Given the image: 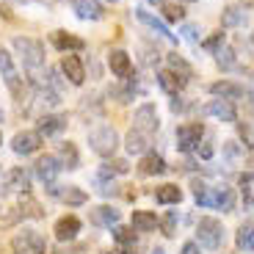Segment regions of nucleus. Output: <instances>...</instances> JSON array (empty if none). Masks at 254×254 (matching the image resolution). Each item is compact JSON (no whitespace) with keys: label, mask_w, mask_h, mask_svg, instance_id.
<instances>
[{"label":"nucleus","mask_w":254,"mask_h":254,"mask_svg":"<svg viewBox=\"0 0 254 254\" xmlns=\"http://www.w3.org/2000/svg\"><path fill=\"white\" fill-rule=\"evenodd\" d=\"M193 199L199 207L224 210V213H232L235 207V193L229 185H207L204 180H193Z\"/></svg>","instance_id":"1"},{"label":"nucleus","mask_w":254,"mask_h":254,"mask_svg":"<svg viewBox=\"0 0 254 254\" xmlns=\"http://www.w3.org/2000/svg\"><path fill=\"white\" fill-rule=\"evenodd\" d=\"M89 146L100 158H114V152L119 149V133L111 125H97L89 130Z\"/></svg>","instance_id":"2"},{"label":"nucleus","mask_w":254,"mask_h":254,"mask_svg":"<svg viewBox=\"0 0 254 254\" xmlns=\"http://www.w3.org/2000/svg\"><path fill=\"white\" fill-rule=\"evenodd\" d=\"M196 243L202 249H210V252L221 249L224 246V224L216 216H202L196 221Z\"/></svg>","instance_id":"3"},{"label":"nucleus","mask_w":254,"mask_h":254,"mask_svg":"<svg viewBox=\"0 0 254 254\" xmlns=\"http://www.w3.org/2000/svg\"><path fill=\"white\" fill-rule=\"evenodd\" d=\"M14 50H17V56L22 58V64H25L31 72L45 66V45H42L39 39L17 36V39H14Z\"/></svg>","instance_id":"4"},{"label":"nucleus","mask_w":254,"mask_h":254,"mask_svg":"<svg viewBox=\"0 0 254 254\" xmlns=\"http://www.w3.org/2000/svg\"><path fill=\"white\" fill-rule=\"evenodd\" d=\"M204 138V125L202 122H185L174 130V141H177V149L180 152H196V146L202 144Z\"/></svg>","instance_id":"5"},{"label":"nucleus","mask_w":254,"mask_h":254,"mask_svg":"<svg viewBox=\"0 0 254 254\" xmlns=\"http://www.w3.org/2000/svg\"><path fill=\"white\" fill-rule=\"evenodd\" d=\"M11 249L14 254H45L47 241L45 235H39L36 229H22L11 238Z\"/></svg>","instance_id":"6"},{"label":"nucleus","mask_w":254,"mask_h":254,"mask_svg":"<svg viewBox=\"0 0 254 254\" xmlns=\"http://www.w3.org/2000/svg\"><path fill=\"white\" fill-rule=\"evenodd\" d=\"M133 127H135V130H141L144 135L158 133L160 116H158V108H155L152 102H144V105H138V108H135V114H133Z\"/></svg>","instance_id":"7"},{"label":"nucleus","mask_w":254,"mask_h":254,"mask_svg":"<svg viewBox=\"0 0 254 254\" xmlns=\"http://www.w3.org/2000/svg\"><path fill=\"white\" fill-rule=\"evenodd\" d=\"M249 14H252V3H235V6H227L221 11V25L224 28H243L249 22Z\"/></svg>","instance_id":"8"},{"label":"nucleus","mask_w":254,"mask_h":254,"mask_svg":"<svg viewBox=\"0 0 254 254\" xmlns=\"http://www.w3.org/2000/svg\"><path fill=\"white\" fill-rule=\"evenodd\" d=\"M204 114L213 116V119L218 122H227V125H235L238 122V111H235V102H227V100H210L207 105H204Z\"/></svg>","instance_id":"9"},{"label":"nucleus","mask_w":254,"mask_h":254,"mask_svg":"<svg viewBox=\"0 0 254 254\" xmlns=\"http://www.w3.org/2000/svg\"><path fill=\"white\" fill-rule=\"evenodd\" d=\"M39 146H42V135H39L36 130H22V133H17L11 138V149L17 155H22V158H25V155H33Z\"/></svg>","instance_id":"10"},{"label":"nucleus","mask_w":254,"mask_h":254,"mask_svg":"<svg viewBox=\"0 0 254 254\" xmlns=\"http://www.w3.org/2000/svg\"><path fill=\"white\" fill-rule=\"evenodd\" d=\"M133 11H135V19H138L141 25H146L149 31L160 33V36H166L169 42H174V45H177V36H174V33L169 31V25H166L163 19H158L152 11H146V8H141V6H138V8H133Z\"/></svg>","instance_id":"11"},{"label":"nucleus","mask_w":254,"mask_h":254,"mask_svg":"<svg viewBox=\"0 0 254 254\" xmlns=\"http://www.w3.org/2000/svg\"><path fill=\"white\" fill-rule=\"evenodd\" d=\"M61 160L56 158V155H45V158L36 160V177L42 180L45 185H53L58 180V174H61Z\"/></svg>","instance_id":"12"},{"label":"nucleus","mask_w":254,"mask_h":254,"mask_svg":"<svg viewBox=\"0 0 254 254\" xmlns=\"http://www.w3.org/2000/svg\"><path fill=\"white\" fill-rule=\"evenodd\" d=\"M210 94L218 97V100L235 102V100H241V97H246V89L235 80H216V83H210Z\"/></svg>","instance_id":"13"},{"label":"nucleus","mask_w":254,"mask_h":254,"mask_svg":"<svg viewBox=\"0 0 254 254\" xmlns=\"http://www.w3.org/2000/svg\"><path fill=\"white\" fill-rule=\"evenodd\" d=\"M47 190H50V196H58L61 202H66V204H86L89 202V193H86L83 188H77V185H66V188H61V185L53 183Z\"/></svg>","instance_id":"14"},{"label":"nucleus","mask_w":254,"mask_h":254,"mask_svg":"<svg viewBox=\"0 0 254 254\" xmlns=\"http://www.w3.org/2000/svg\"><path fill=\"white\" fill-rule=\"evenodd\" d=\"M89 218H91V224H94V227L111 229V227H116V224L122 221V213L116 207H111V204H100V207H94L89 213Z\"/></svg>","instance_id":"15"},{"label":"nucleus","mask_w":254,"mask_h":254,"mask_svg":"<svg viewBox=\"0 0 254 254\" xmlns=\"http://www.w3.org/2000/svg\"><path fill=\"white\" fill-rule=\"evenodd\" d=\"M61 72L69 77L72 86H80V83L86 80V66H83V61L77 56H72V53H66V56L61 58Z\"/></svg>","instance_id":"16"},{"label":"nucleus","mask_w":254,"mask_h":254,"mask_svg":"<svg viewBox=\"0 0 254 254\" xmlns=\"http://www.w3.org/2000/svg\"><path fill=\"white\" fill-rule=\"evenodd\" d=\"M108 66H111V72H114L116 77H122V80H127L130 72H133V61H130V56H127L125 50H111Z\"/></svg>","instance_id":"17"},{"label":"nucleus","mask_w":254,"mask_h":254,"mask_svg":"<svg viewBox=\"0 0 254 254\" xmlns=\"http://www.w3.org/2000/svg\"><path fill=\"white\" fill-rule=\"evenodd\" d=\"M66 130V116L64 114H45L39 119V135H58Z\"/></svg>","instance_id":"18"},{"label":"nucleus","mask_w":254,"mask_h":254,"mask_svg":"<svg viewBox=\"0 0 254 254\" xmlns=\"http://www.w3.org/2000/svg\"><path fill=\"white\" fill-rule=\"evenodd\" d=\"M53 45H56L61 53H77V50H83V47H86V42H83L80 36H75V33L53 31Z\"/></svg>","instance_id":"19"},{"label":"nucleus","mask_w":254,"mask_h":254,"mask_svg":"<svg viewBox=\"0 0 254 254\" xmlns=\"http://www.w3.org/2000/svg\"><path fill=\"white\" fill-rule=\"evenodd\" d=\"M6 188L8 190H19V193H28L31 188V174L22 169V166H14L6 172Z\"/></svg>","instance_id":"20"},{"label":"nucleus","mask_w":254,"mask_h":254,"mask_svg":"<svg viewBox=\"0 0 254 254\" xmlns=\"http://www.w3.org/2000/svg\"><path fill=\"white\" fill-rule=\"evenodd\" d=\"M169 166H166V160L160 158L158 152H146L141 155V163H138V172L146 174V177H158V174H163Z\"/></svg>","instance_id":"21"},{"label":"nucleus","mask_w":254,"mask_h":254,"mask_svg":"<svg viewBox=\"0 0 254 254\" xmlns=\"http://www.w3.org/2000/svg\"><path fill=\"white\" fill-rule=\"evenodd\" d=\"M158 86L166 91V94L177 97L180 91L188 86V80H185V77H180V75H174V72H169V69H163V72H158Z\"/></svg>","instance_id":"22"},{"label":"nucleus","mask_w":254,"mask_h":254,"mask_svg":"<svg viewBox=\"0 0 254 254\" xmlns=\"http://www.w3.org/2000/svg\"><path fill=\"white\" fill-rule=\"evenodd\" d=\"M158 216H155L152 210H135L133 218H130V227L135 229V232H152L155 227H158Z\"/></svg>","instance_id":"23"},{"label":"nucleus","mask_w":254,"mask_h":254,"mask_svg":"<svg viewBox=\"0 0 254 254\" xmlns=\"http://www.w3.org/2000/svg\"><path fill=\"white\" fill-rule=\"evenodd\" d=\"M77 232H80V218H77V216L58 218V224H56V238H58V241H72Z\"/></svg>","instance_id":"24"},{"label":"nucleus","mask_w":254,"mask_h":254,"mask_svg":"<svg viewBox=\"0 0 254 254\" xmlns=\"http://www.w3.org/2000/svg\"><path fill=\"white\" fill-rule=\"evenodd\" d=\"M72 8L80 19H102V6L97 0H72Z\"/></svg>","instance_id":"25"},{"label":"nucleus","mask_w":254,"mask_h":254,"mask_svg":"<svg viewBox=\"0 0 254 254\" xmlns=\"http://www.w3.org/2000/svg\"><path fill=\"white\" fill-rule=\"evenodd\" d=\"M125 149L130 155H146V149H149V135H144L141 130H130L127 133V141H125Z\"/></svg>","instance_id":"26"},{"label":"nucleus","mask_w":254,"mask_h":254,"mask_svg":"<svg viewBox=\"0 0 254 254\" xmlns=\"http://www.w3.org/2000/svg\"><path fill=\"white\" fill-rule=\"evenodd\" d=\"M235 243H238V249H241V252H246V254L254 252V221H243L241 227H238Z\"/></svg>","instance_id":"27"},{"label":"nucleus","mask_w":254,"mask_h":254,"mask_svg":"<svg viewBox=\"0 0 254 254\" xmlns=\"http://www.w3.org/2000/svg\"><path fill=\"white\" fill-rule=\"evenodd\" d=\"M166 64H169V72H174V75H180V77H185V80H190L193 77V69H190V64L185 61L180 53H169L166 56Z\"/></svg>","instance_id":"28"},{"label":"nucleus","mask_w":254,"mask_h":254,"mask_svg":"<svg viewBox=\"0 0 254 254\" xmlns=\"http://www.w3.org/2000/svg\"><path fill=\"white\" fill-rule=\"evenodd\" d=\"M58 160H61V166H66V169H77V163H80L77 146L72 144V141H64V144L58 146Z\"/></svg>","instance_id":"29"},{"label":"nucleus","mask_w":254,"mask_h":254,"mask_svg":"<svg viewBox=\"0 0 254 254\" xmlns=\"http://www.w3.org/2000/svg\"><path fill=\"white\" fill-rule=\"evenodd\" d=\"M180 199H183V190L177 185H160L155 190V202L158 204H180Z\"/></svg>","instance_id":"30"},{"label":"nucleus","mask_w":254,"mask_h":254,"mask_svg":"<svg viewBox=\"0 0 254 254\" xmlns=\"http://www.w3.org/2000/svg\"><path fill=\"white\" fill-rule=\"evenodd\" d=\"M19 216H28V218H45V210L39 207V202H33L31 193H22V199H19Z\"/></svg>","instance_id":"31"},{"label":"nucleus","mask_w":254,"mask_h":254,"mask_svg":"<svg viewBox=\"0 0 254 254\" xmlns=\"http://www.w3.org/2000/svg\"><path fill=\"white\" fill-rule=\"evenodd\" d=\"M114 238H116V243H119L125 252L135 246V232H133V227H119V224H116V227H114Z\"/></svg>","instance_id":"32"},{"label":"nucleus","mask_w":254,"mask_h":254,"mask_svg":"<svg viewBox=\"0 0 254 254\" xmlns=\"http://www.w3.org/2000/svg\"><path fill=\"white\" fill-rule=\"evenodd\" d=\"M241 158H243V146L238 141H224V163L235 166Z\"/></svg>","instance_id":"33"},{"label":"nucleus","mask_w":254,"mask_h":254,"mask_svg":"<svg viewBox=\"0 0 254 254\" xmlns=\"http://www.w3.org/2000/svg\"><path fill=\"white\" fill-rule=\"evenodd\" d=\"M216 64L221 66V69H235V64H238V58H235V50L224 45L221 50L216 53Z\"/></svg>","instance_id":"34"},{"label":"nucleus","mask_w":254,"mask_h":254,"mask_svg":"<svg viewBox=\"0 0 254 254\" xmlns=\"http://www.w3.org/2000/svg\"><path fill=\"white\" fill-rule=\"evenodd\" d=\"M238 185H241V190H243V202L252 207L254 204V174H241Z\"/></svg>","instance_id":"35"},{"label":"nucleus","mask_w":254,"mask_h":254,"mask_svg":"<svg viewBox=\"0 0 254 254\" xmlns=\"http://www.w3.org/2000/svg\"><path fill=\"white\" fill-rule=\"evenodd\" d=\"M127 169H130V166H127L125 160H108V163H102L100 177H114V174H127Z\"/></svg>","instance_id":"36"},{"label":"nucleus","mask_w":254,"mask_h":254,"mask_svg":"<svg viewBox=\"0 0 254 254\" xmlns=\"http://www.w3.org/2000/svg\"><path fill=\"white\" fill-rule=\"evenodd\" d=\"M177 224H180L177 210H169V213H166V218L160 221V227H163V235H166V238H174V235H177Z\"/></svg>","instance_id":"37"},{"label":"nucleus","mask_w":254,"mask_h":254,"mask_svg":"<svg viewBox=\"0 0 254 254\" xmlns=\"http://www.w3.org/2000/svg\"><path fill=\"white\" fill-rule=\"evenodd\" d=\"M163 17H166V22H183L185 8L177 6V3H163Z\"/></svg>","instance_id":"38"},{"label":"nucleus","mask_w":254,"mask_h":254,"mask_svg":"<svg viewBox=\"0 0 254 254\" xmlns=\"http://www.w3.org/2000/svg\"><path fill=\"white\" fill-rule=\"evenodd\" d=\"M224 39H227V36H224V33L218 31V33H213L210 39H204V42H202V47H204L207 53H213V56H216V53L224 47Z\"/></svg>","instance_id":"39"},{"label":"nucleus","mask_w":254,"mask_h":254,"mask_svg":"<svg viewBox=\"0 0 254 254\" xmlns=\"http://www.w3.org/2000/svg\"><path fill=\"white\" fill-rule=\"evenodd\" d=\"M0 72H3V77H8V75H14V61H11V53L8 50H3L0 47Z\"/></svg>","instance_id":"40"},{"label":"nucleus","mask_w":254,"mask_h":254,"mask_svg":"<svg viewBox=\"0 0 254 254\" xmlns=\"http://www.w3.org/2000/svg\"><path fill=\"white\" fill-rule=\"evenodd\" d=\"M183 36L188 39V42H193V45H199V36H202V28L193 25V22H185L183 25Z\"/></svg>","instance_id":"41"},{"label":"nucleus","mask_w":254,"mask_h":254,"mask_svg":"<svg viewBox=\"0 0 254 254\" xmlns=\"http://www.w3.org/2000/svg\"><path fill=\"white\" fill-rule=\"evenodd\" d=\"M241 135H243V141H246L249 149H254V127H249L246 122H243V125H241Z\"/></svg>","instance_id":"42"},{"label":"nucleus","mask_w":254,"mask_h":254,"mask_svg":"<svg viewBox=\"0 0 254 254\" xmlns=\"http://www.w3.org/2000/svg\"><path fill=\"white\" fill-rule=\"evenodd\" d=\"M196 155L202 160H210V158H213V144H210V141H202V144L196 146Z\"/></svg>","instance_id":"43"},{"label":"nucleus","mask_w":254,"mask_h":254,"mask_svg":"<svg viewBox=\"0 0 254 254\" xmlns=\"http://www.w3.org/2000/svg\"><path fill=\"white\" fill-rule=\"evenodd\" d=\"M180 254H202V246H199L196 241H185L183 243V252Z\"/></svg>","instance_id":"44"},{"label":"nucleus","mask_w":254,"mask_h":254,"mask_svg":"<svg viewBox=\"0 0 254 254\" xmlns=\"http://www.w3.org/2000/svg\"><path fill=\"white\" fill-rule=\"evenodd\" d=\"M172 111H174V114H183V111H185V102L180 100V97H172Z\"/></svg>","instance_id":"45"},{"label":"nucleus","mask_w":254,"mask_h":254,"mask_svg":"<svg viewBox=\"0 0 254 254\" xmlns=\"http://www.w3.org/2000/svg\"><path fill=\"white\" fill-rule=\"evenodd\" d=\"M102 254H127V252L122 246H116V249H108V252H102Z\"/></svg>","instance_id":"46"},{"label":"nucleus","mask_w":254,"mask_h":254,"mask_svg":"<svg viewBox=\"0 0 254 254\" xmlns=\"http://www.w3.org/2000/svg\"><path fill=\"white\" fill-rule=\"evenodd\" d=\"M146 3H152V6H163L166 0H146Z\"/></svg>","instance_id":"47"},{"label":"nucleus","mask_w":254,"mask_h":254,"mask_svg":"<svg viewBox=\"0 0 254 254\" xmlns=\"http://www.w3.org/2000/svg\"><path fill=\"white\" fill-rule=\"evenodd\" d=\"M152 254H166V252H163V249H152Z\"/></svg>","instance_id":"48"},{"label":"nucleus","mask_w":254,"mask_h":254,"mask_svg":"<svg viewBox=\"0 0 254 254\" xmlns=\"http://www.w3.org/2000/svg\"><path fill=\"white\" fill-rule=\"evenodd\" d=\"M252 45H254V31H252Z\"/></svg>","instance_id":"49"},{"label":"nucleus","mask_w":254,"mask_h":254,"mask_svg":"<svg viewBox=\"0 0 254 254\" xmlns=\"http://www.w3.org/2000/svg\"><path fill=\"white\" fill-rule=\"evenodd\" d=\"M0 122H3V111H0Z\"/></svg>","instance_id":"50"},{"label":"nucleus","mask_w":254,"mask_h":254,"mask_svg":"<svg viewBox=\"0 0 254 254\" xmlns=\"http://www.w3.org/2000/svg\"><path fill=\"white\" fill-rule=\"evenodd\" d=\"M0 144H3V135H0Z\"/></svg>","instance_id":"51"},{"label":"nucleus","mask_w":254,"mask_h":254,"mask_svg":"<svg viewBox=\"0 0 254 254\" xmlns=\"http://www.w3.org/2000/svg\"><path fill=\"white\" fill-rule=\"evenodd\" d=\"M185 3H193V0H185Z\"/></svg>","instance_id":"52"},{"label":"nucleus","mask_w":254,"mask_h":254,"mask_svg":"<svg viewBox=\"0 0 254 254\" xmlns=\"http://www.w3.org/2000/svg\"><path fill=\"white\" fill-rule=\"evenodd\" d=\"M108 3H116V0H108Z\"/></svg>","instance_id":"53"}]
</instances>
